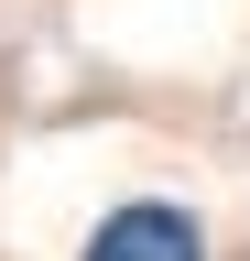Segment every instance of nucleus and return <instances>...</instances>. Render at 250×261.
<instances>
[{
	"label": "nucleus",
	"mask_w": 250,
	"mask_h": 261,
	"mask_svg": "<svg viewBox=\"0 0 250 261\" xmlns=\"http://www.w3.org/2000/svg\"><path fill=\"white\" fill-rule=\"evenodd\" d=\"M87 261H207V228L185 218V207H120V218H98V240H87Z\"/></svg>",
	"instance_id": "f257e3e1"
}]
</instances>
